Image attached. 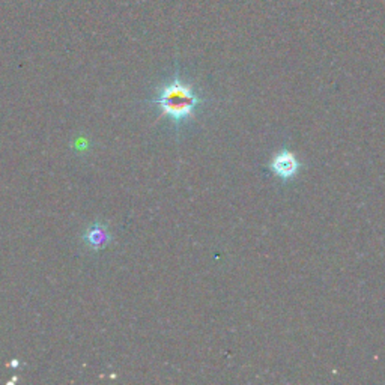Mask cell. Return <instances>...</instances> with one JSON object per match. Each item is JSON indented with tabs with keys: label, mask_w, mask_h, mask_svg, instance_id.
Segmentation results:
<instances>
[{
	"label": "cell",
	"mask_w": 385,
	"mask_h": 385,
	"mask_svg": "<svg viewBox=\"0 0 385 385\" xmlns=\"http://www.w3.org/2000/svg\"><path fill=\"white\" fill-rule=\"evenodd\" d=\"M270 167H271L273 172L277 176H279V178H282V179H291V178H293L295 175L298 173L300 163H298V160L295 158V155L292 154V152L282 151L280 154H277L273 158Z\"/></svg>",
	"instance_id": "cell-2"
},
{
	"label": "cell",
	"mask_w": 385,
	"mask_h": 385,
	"mask_svg": "<svg viewBox=\"0 0 385 385\" xmlns=\"http://www.w3.org/2000/svg\"><path fill=\"white\" fill-rule=\"evenodd\" d=\"M154 104L158 105L160 112L173 123H182L193 118L196 109L200 105L199 95L193 87L179 78L161 86L154 98Z\"/></svg>",
	"instance_id": "cell-1"
},
{
	"label": "cell",
	"mask_w": 385,
	"mask_h": 385,
	"mask_svg": "<svg viewBox=\"0 0 385 385\" xmlns=\"http://www.w3.org/2000/svg\"><path fill=\"white\" fill-rule=\"evenodd\" d=\"M110 238L112 237L109 234V229H107L105 225H101V223H95V225L89 228L83 235L85 243L94 250L104 248L110 243Z\"/></svg>",
	"instance_id": "cell-3"
}]
</instances>
